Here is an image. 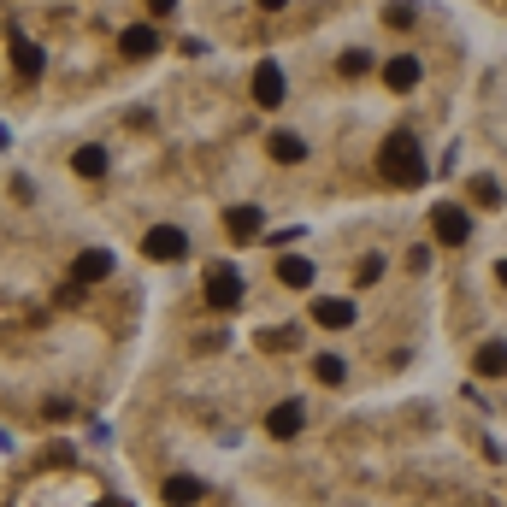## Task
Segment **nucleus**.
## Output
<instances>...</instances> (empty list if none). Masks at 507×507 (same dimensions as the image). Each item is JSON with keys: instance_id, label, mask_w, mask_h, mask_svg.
<instances>
[{"instance_id": "6ab92c4d", "label": "nucleus", "mask_w": 507, "mask_h": 507, "mask_svg": "<svg viewBox=\"0 0 507 507\" xmlns=\"http://www.w3.org/2000/svg\"><path fill=\"white\" fill-rule=\"evenodd\" d=\"M313 372H319V383H342V378H349V366H342L337 354H319V360H313Z\"/></svg>"}, {"instance_id": "1a4fd4ad", "label": "nucleus", "mask_w": 507, "mask_h": 507, "mask_svg": "<svg viewBox=\"0 0 507 507\" xmlns=\"http://www.w3.org/2000/svg\"><path fill=\"white\" fill-rule=\"evenodd\" d=\"M301 419H307V413H301V401H278V407H271V419H266V431L289 442L295 431H301Z\"/></svg>"}, {"instance_id": "7ed1b4c3", "label": "nucleus", "mask_w": 507, "mask_h": 507, "mask_svg": "<svg viewBox=\"0 0 507 507\" xmlns=\"http://www.w3.org/2000/svg\"><path fill=\"white\" fill-rule=\"evenodd\" d=\"M431 230H437V242H449V248H454V242H466V237H472V218H466L454 201H442L437 213H431Z\"/></svg>"}, {"instance_id": "5701e85b", "label": "nucleus", "mask_w": 507, "mask_h": 507, "mask_svg": "<svg viewBox=\"0 0 507 507\" xmlns=\"http://www.w3.org/2000/svg\"><path fill=\"white\" fill-rule=\"evenodd\" d=\"M496 278H502V283H507V259H502V271H496Z\"/></svg>"}, {"instance_id": "b1692460", "label": "nucleus", "mask_w": 507, "mask_h": 507, "mask_svg": "<svg viewBox=\"0 0 507 507\" xmlns=\"http://www.w3.org/2000/svg\"><path fill=\"white\" fill-rule=\"evenodd\" d=\"M266 6H271V12H278V6H283V0H266Z\"/></svg>"}, {"instance_id": "6e6552de", "label": "nucleus", "mask_w": 507, "mask_h": 507, "mask_svg": "<svg viewBox=\"0 0 507 507\" xmlns=\"http://www.w3.org/2000/svg\"><path fill=\"white\" fill-rule=\"evenodd\" d=\"M201 496H207L201 478H166V484H159V502H166V507H195Z\"/></svg>"}, {"instance_id": "0eeeda50", "label": "nucleus", "mask_w": 507, "mask_h": 507, "mask_svg": "<svg viewBox=\"0 0 507 507\" xmlns=\"http://www.w3.org/2000/svg\"><path fill=\"white\" fill-rule=\"evenodd\" d=\"M313 325H325V330H349V325H354V307L337 301V295H319V301H313Z\"/></svg>"}, {"instance_id": "aec40b11", "label": "nucleus", "mask_w": 507, "mask_h": 507, "mask_svg": "<svg viewBox=\"0 0 507 507\" xmlns=\"http://www.w3.org/2000/svg\"><path fill=\"white\" fill-rule=\"evenodd\" d=\"M383 24H390V30H407V24H413V0H395V6H383Z\"/></svg>"}, {"instance_id": "ddd939ff", "label": "nucleus", "mask_w": 507, "mask_h": 507, "mask_svg": "<svg viewBox=\"0 0 507 507\" xmlns=\"http://www.w3.org/2000/svg\"><path fill=\"white\" fill-rule=\"evenodd\" d=\"M383 83H390V89H413V83H419V59L413 54H395L390 66H383Z\"/></svg>"}, {"instance_id": "4468645a", "label": "nucleus", "mask_w": 507, "mask_h": 507, "mask_svg": "<svg viewBox=\"0 0 507 507\" xmlns=\"http://www.w3.org/2000/svg\"><path fill=\"white\" fill-rule=\"evenodd\" d=\"M118 47H125L130 59H147V54H154V47H159V35L147 30V24H130V30L118 35Z\"/></svg>"}, {"instance_id": "f03ea898", "label": "nucleus", "mask_w": 507, "mask_h": 507, "mask_svg": "<svg viewBox=\"0 0 507 507\" xmlns=\"http://www.w3.org/2000/svg\"><path fill=\"white\" fill-rule=\"evenodd\" d=\"M142 254L147 259H183V254H189V237H183L177 225H154L142 237Z\"/></svg>"}, {"instance_id": "20e7f679", "label": "nucleus", "mask_w": 507, "mask_h": 507, "mask_svg": "<svg viewBox=\"0 0 507 507\" xmlns=\"http://www.w3.org/2000/svg\"><path fill=\"white\" fill-rule=\"evenodd\" d=\"M254 106H283V71H278V59H259V66H254Z\"/></svg>"}, {"instance_id": "39448f33", "label": "nucleus", "mask_w": 507, "mask_h": 507, "mask_svg": "<svg viewBox=\"0 0 507 507\" xmlns=\"http://www.w3.org/2000/svg\"><path fill=\"white\" fill-rule=\"evenodd\" d=\"M207 301H213V307H237L242 301V278L230 266H213V271H207Z\"/></svg>"}, {"instance_id": "9d476101", "label": "nucleus", "mask_w": 507, "mask_h": 507, "mask_svg": "<svg viewBox=\"0 0 507 507\" xmlns=\"http://www.w3.org/2000/svg\"><path fill=\"white\" fill-rule=\"evenodd\" d=\"M12 71H18L24 83H35V77H42V47L18 35V42H12Z\"/></svg>"}, {"instance_id": "423d86ee", "label": "nucleus", "mask_w": 507, "mask_h": 507, "mask_svg": "<svg viewBox=\"0 0 507 507\" xmlns=\"http://www.w3.org/2000/svg\"><path fill=\"white\" fill-rule=\"evenodd\" d=\"M101 278H113V254H106V248L77 254V266H71V283H77V289H89V283H101Z\"/></svg>"}, {"instance_id": "4be33fe9", "label": "nucleus", "mask_w": 507, "mask_h": 507, "mask_svg": "<svg viewBox=\"0 0 507 507\" xmlns=\"http://www.w3.org/2000/svg\"><path fill=\"white\" fill-rule=\"evenodd\" d=\"M147 6H154V12H171V6H177V0H147Z\"/></svg>"}, {"instance_id": "dca6fc26", "label": "nucleus", "mask_w": 507, "mask_h": 507, "mask_svg": "<svg viewBox=\"0 0 507 507\" xmlns=\"http://www.w3.org/2000/svg\"><path fill=\"white\" fill-rule=\"evenodd\" d=\"M278 278L289 283V289H307V283H313V266H307L301 254H283V259H278Z\"/></svg>"}, {"instance_id": "f3484780", "label": "nucleus", "mask_w": 507, "mask_h": 507, "mask_svg": "<svg viewBox=\"0 0 507 507\" xmlns=\"http://www.w3.org/2000/svg\"><path fill=\"white\" fill-rule=\"evenodd\" d=\"M478 372H484V378H507V342H484V349H478Z\"/></svg>"}, {"instance_id": "a211bd4d", "label": "nucleus", "mask_w": 507, "mask_h": 507, "mask_svg": "<svg viewBox=\"0 0 507 507\" xmlns=\"http://www.w3.org/2000/svg\"><path fill=\"white\" fill-rule=\"evenodd\" d=\"M466 195H472L478 207H502V183L496 177H472V183H466Z\"/></svg>"}, {"instance_id": "f8f14e48", "label": "nucleus", "mask_w": 507, "mask_h": 507, "mask_svg": "<svg viewBox=\"0 0 507 507\" xmlns=\"http://www.w3.org/2000/svg\"><path fill=\"white\" fill-rule=\"evenodd\" d=\"M106 166H113V159H106V147H77V154H71V171H77V177H106Z\"/></svg>"}, {"instance_id": "9b49d317", "label": "nucleus", "mask_w": 507, "mask_h": 507, "mask_svg": "<svg viewBox=\"0 0 507 507\" xmlns=\"http://www.w3.org/2000/svg\"><path fill=\"white\" fill-rule=\"evenodd\" d=\"M225 230H230L237 242H254V237H259V207H230V213H225Z\"/></svg>"}, {"instance_id": "f257e3e1", "label": "nucleus", "mask_w": 507, "mask_h": 507, "mask_svg": "<svg viewBox=\"0 0 507 507\" xmlns=\"http://www.w3.org/2000/svg\"><path fill=\"white\" fill-rule=\"evenodd\" d=\"M383 177L390 183H401V189H419V183H425V154H419V142L413 136H390V142H383Z\"/></svg>"}, {"instance_id": "412c9836", "label": "nucleus", "mask_w": 507, "mask_h": 507, "mask_svg": "<svg viewBox=\"0 0 507 507\" xmlns=\"http://www.w3.org/2000/svg\"><path fill=\"white\" fill-rule=\"evenodd\" d=\"M366 66H372V59H366V47H349V54H342V77H360Z\"/></svg>"}, {"instance_id": "2eb2a0df", "label": "nucleus", "mask_w": 507, "mask_h": 507, "mask_svg": "<svg viewBox=\"0 0 507 507\" xmlns=\"http://www.w3.org/2000/svg\"><path fill=\"white\" fill-rule=\"evenodd\" d=\"M301 154H307V142H301L295 130H278V136H271V159H278V166H295Z\"/></svg>"}]
</instances>
